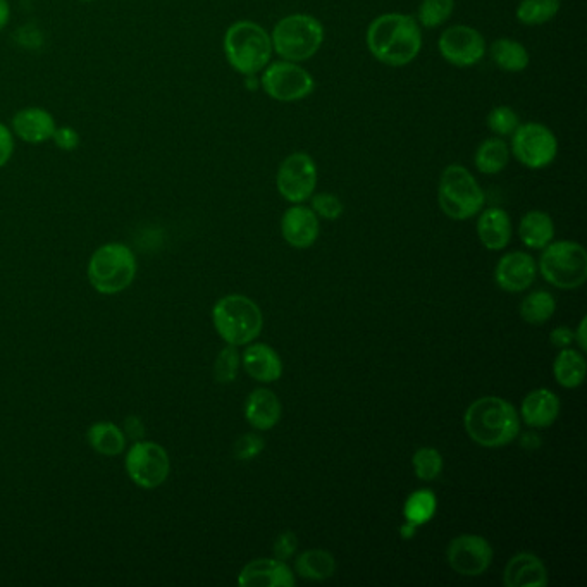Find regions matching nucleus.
Instances as JSON below:
<instances>
[{"mask_svg": "<svg viewBox=\"0 0 587 587\" xmlns=\"http://www.w3.org/2000/svg\"><path fill=\"white\" fill-rule=\"evenodd\" d=\"M87 441L93 452L104 457H118L124 453L128 445V438L123 429L107 421L95 422L88 427Z\"/></svg>", "mask_w": 587, "mask_h": 587, "instance_id": "nucleus-24", "label": "nucleus"}, {"mask_svg": "<svg viewBox=\"0 0 587 587\" xmlns=\"http://www.w3.org/2000/svg\"><path fill=\"white\" fill-rule=\"evenodd\" d=\"M412 464H414L415 476L421 481H434L443 470V457L436 448L426 446L415 452Z\"/></svg>", "mask_w": 587, "mask_h": 587, "instance_id": "nucleus-34", "label": "nucleus"}, {"mask_svg": "<svg viewBox=\"0 0 587 587\" xmlns=\"http://www.w3.org/2000/svg\"><path fill=\"white\" fill-rule=\"evenodd\" d=\"M272 50L285 61H309L324 42V26L310 14H290L278 21L271 35Z\"/></svg>", "mask_w": 587, "mask_h": 587, "instance_id": "nucleus-6", "label": "nucleus"}, {"mask_svg": "<svg viewBox=\"0 0 587 587\" xmlns=\"http://www.w3.org/2000/svg\"><path fill=\"white\" fill-rule=\"evenodd\" d=\"M486 123L489 130L503 138V136L513 135V131L519 128L520 119L519 114L513 111L512 107L500 106L489 112Z\"/></svg>", "mask_w": 587, "mask_h": 587, "instance_id": "nucleus-36", "label": "nucleus"}, {"mask_svg": "<svg viewBox=\"0 0 587 587\" xmlns=\"http://www.w3.org/2000/svg\"><path fill=\"white\" fill-rule=\"evenodd\" d=\"M260 85L271 99L278 102H298L314 92V78L298 62H269L260 78Z\"/></svg>", "mask_w": 587, "mask_h": 587, "instance_id": "nucleus-10", "label": "nucleus"}, {"mask_svg": "<svg viewBox=\"0 0 587 587\" xmlns=\"http://www.w3.org/2000/svg\"><path fill=\"white\" fill-rule=\"evenodd\" d=\"M367 47L372 56L386 66H407L421 52V25L407 14H383L374 19L367 30Z\"/></svg>", "mask_w": 587, "mask_h": 587, "instance_id": "nucleus-1", "label": "nucleus"}, {"mask_svg": "<svg viewBox=\"0 0 587 587\" xmlns=\"http://www.w3.org/2000/svg\"><path fill=\"white\" fill-rule=\"evenodd\" d=\"M281 412L278 396L266 388L252 391L245 400V419L257 431H269L278 426Z\"/></svg>", "mask_w": 587, "mask_h": 587, "instance_id": "nucleus-21", "label": "nucleus"}, {"mask_svg": "<svg viewBox=\"0 0 587 587\" xmlns=\"http://www.w3.org/2000/svg\"><path fill=\"white\" fill-rule=\"evenodd\" d=\"M123 431L126 434V438L135 439V441H140L145 436V427H143L142 419L136 417V415L126 417Z\"/></svg>", "mask_w": 587, "mask_h": 587, "instance_id": "nucleus-43", "label": "nucleus"}, {"mask_svg": "<svg viewBox=\"0 0 587 587\" xmlns=\"http://www.w3.org/2000/svg\"><path fill=\"white\" fill-rule=\"evenodd\" d=\"M243 367L259 383H274L283 376V362L278 352L266 343H255L243 352Z\"/></svg>", "mask_w": 587, "mask_h": 587, "instance_id": "nucleus-20", "label": "nucleus"}, {"mask_svg": "<svg viewBox=\"0 0 587 587\" xmlns=\"http://www.w3.org/2000/svg\"><path fill=\"white\" fill-rule=\"evenodd\" d=\"M555 236V224L546 212L531 211L520 219L519 238L527 248L543 250Z\"/></svg>", "mask_w": 587, "mask_h": 587, "instance_id": "nucleus-25", "label": "nucleus"}, {"mask_svg": "<svg viewBox=\"0 0 587 587\" xmlns=\"http://www.w3.org/2000/svg\"><path fill=\"white\" fill-rule=\"evenodd\" d=\"M520 443H522V446H524L526 450H536V448L541 446V439H539V434L529 433L522 436Z\"/></svg>", "mask_w": 587, "mask_h": 587, "instance_id": "nucleus-46", "label": "nucleus"}, {"mask_svg": "<svg viewBox=\"0 0 587 587\" xmlns=\"http://www.w3.org/2000/svg\"><path fill=\"white\" fill-rule=\"evenodd\" d=\"M508 161H510V147L500 136L486 138L477 147L476 155H474V164L477 171L482 174L501 173L508 166Z\"/></svg>", "mask_w": 587, "mask_h": 587, "instance_id": "nucleus-28", "label": "nucleus"}, {"mask_svg": "<svg viewBox=\"0 0 587 587\" xmlns=\"http://www.w3.org/2000/svg\"><path fill=\"white\" fill-rule=\"evenodd\" d=\"M136 257L124 243H106L97 248L88 262V281L100 295H118L136 278Z\"/></svg>", "mask_w": 587, "mask_h": 587, "instance_id": "nucleus-4", "label": "nucleus"}, {"mask_svg": "<svg viewBox=\"0 0 587 587\" xmlns=\"http://www.w3.org/2000/svg\"><path fill=\"white\" fill-rule=\"evenodd\" d=\"M224 56L240 75L252 76L264 71L271 62V35L254 21H236L224 33Z\"/></svg>", "mask_w": 587, "mask_h": 587, "instance_id": "nucleus-3", "label": "nucleus"}, {"mask_svg": "<svg viewBox=\"0 0 587 587\" xmlns=\"http://www.w3.org/2000/svg\"><path fill=\"white\" fill-rule=\"evenodd\" d=\"M469 438L484 448H500L519 436V414L512 403L498 396H482L470 403L464 417Z\"/></svg>", "mask_w": 587, "mask_h": 587, "instance_id": "nucleus-2", "label": "nucleus"}, {"mask_svg": "<svg viewBox=\"0 0 587 587\" xmlns=\"http://www.w3.org/2000/svg\"><path fill=\"white\" fill-rule=\"evenodd\" d=\"M439 52L453 66L469 68L486 56V40L472 26H450L439 37Z\"/></svg>", "mask_w": 587, "mask_h": 587, "instance_id": "nucleus-13", "label": "nucleus"}, {"mask_svg": "<svg viewBox=\"0 0 587 587\" xmlns=\"http://www.w3.org/2000/svg\"><path fill=\"white\" fill-rule=\"evenodd\" d=\"M510 154L522 166L544 169L557 159V136L541 123L519 124V128L513 131Z\"/></svg>", "mask_w": 587, "mask_h": 587, "instance_id": "nucleus-11", "label": "nucleus"}, {"mask_svg": "<svg viewBox=\"0 0 587 587\" xmlns=\"http://www.w3.org/2000/svg\"><path fill=\"white\" fill-rule=\"evenodd\" d=\"M543 278L560 290L581 288L587 279L586 248L575 241H555L544 247L539 259Z\"/></svg>", "mask_w": 587, "mask_h": 587, "instance_id": "nucleus-8", "label": "nucleus"}, {"mask_svg": "<svg viewBox=\"0 0 587 587\" xmlns=\"http://www.w3.org/2000/svg\"><path fill=\"white\" fill-rule=\"evenodd\" d=\"M560 0H520L517 19L524 25H544L557 16Z\"/></svg>", "mask_w": 587, "mask_h": 587, "instance_id": "nucleus-32", "label": "nucleus"}, {"mask_svg": "<svg viewBox=\"0 0 587 587\" xmlns=\"http://www.w3.org/2000/svg\"><path fill=\"white\" fill-rule=\"evenodd\" d=\"M297 548V534L293 531L281 532L276 541H274V557L281 560V562H286V560H290L295 555Z\"/></svg>", "mask_w": 587, "mask_h": 587, "instance_id": "nucleus-40", "label": "nucleus"}, {"mask_svg": "<svg viewBox=\"0 0 587 587\" xmlns=\"http://www.w3.org/2000/svg\"><path fill=\"white\" fill-rule=\"evenodd\" d=\"M11 23V4L9 0H0V31H4Z\"/></svg>", "mask_w": 587, "mask_h": 587, "instance_id": "nucleus-45", "label": "nucleus"}, {"mask_svg": "<svg viewBox=\"0 0 587 587\" xmlns=\"http://www.w3.org/2000/svg\"><path fill=\"white\" fill-rule=\"evenodd\" d=\"M212 322L226 345L243 347L259 338L264 317L259 305L245 295H226L214 305Z\"/></svg>", "mask_w": 587, "mask_h": 587, "instance_id": "nucleus-5", "label": "nucleus"}, {"mask_svg": "<svg viewBox=\"0 0 587 587\" xmlns=\"http://www.w3.org/2000/svg\"><path fill=\"white\" fill-rule=\"evenodd\" d=\"M50 142L54 143L57 149L62 150V152H75V150L80 149L81 135L76 128L69 126V124H62V126L57 124L56 131H54V136H52Z\"/></svg>", "mask_w": 587, "mask_h": 587, "instance_id": "nucleus-39", "label": "nucleus"}, {"mask_svg": "<svg viewBox=\"0 0 587 587\" xmlns=\"http://www.w3.org/2000/svg\"><path fill=\"white\" fill-rule=\"evenodd\" d=\"M295 570L307 581H326L336 572V560L326 550H307L295 562Z\"/></svg>", "mask_w": 587, "mask_h": 587, "instance_id": "nucleus-29", "label": "nucleus"}, {"mask_svg": "<svg viewBox=\"0 0 587 587\" xmlns=\"http://www.w3.org/2000/svg\"><path fill=\"white\" fill-rule=\"evenodd\" d=\"M550 341L551 345L558 348V350L569 348L574 343V331L570 328H565V326H560V328L551 331Z\"/></svg>", "mask_w": 587, "mask_h": 587, "instance_id": "nucleus-42", "label": "nucleus"}, {"mask_svg": "<svg viewBox=\"0 0 587 587\" xmlns=\"http://www.w3.org/2000/svg\"><path fill=\"white\" fill-rule=\"evenodd\" d=\"M555 310H557L555 297L544 290L532 291L531 295H527L520 303V317L532 326H539L550 321Z\"/></svg>", "mask_w": 587, "mask_h": 587, "instance_id": "nucleus-30", "label": "nucleus"}, {"mask_svg": "<svg viewBox=\"0 0 587 587\" xmlns=\"http://www.w3.org/2000/svg\"><path fill=\"white\" fill-rule=\"evenodd\" d=\"M14 150H16V136L11 126L0 123V169L6 167L13 159Z\"/></svg>", "mask_w": 587, "mask_h": 587, "instance_id": "nucleus-41", "label": "nucleus"}, {"mask_svg": "<svg viewBox=\"0 0 587 587\" xmlns=\"http://www.w3.org/2000/svg\"><path fill=\"white\" fill-rule=\"evenodd\" d=\"M266 448V441L257 436V434H243L236 439L235 446H233V453H235L236 460L240 462H248L259 457L260 453L264 452Z\"/></svg>", "mask_w": 587, "mask_h": 587, "instance_id": "nucleus-38", "label": "nucleus"}, {"mask_svg": "<svg viewBox=\"0 0 587 587\" xmlns=\"http://www.w3.org/2000/svg\"><path fill=\"white\" fill-rule=\"evenodd\" d=\"M522 421L526 422L529 427L543 429V427L553 426L560 415V400L558 396L550 390H534L524 398L522 407H520Z\"/></svg>", "mask_w": 587, "mask_h": 587, "instance_id": "nucleus-22", "label": "nucleus"}, {"mask_svg": "<svg viewBox=\"0 0 587 587\" xmlns=\"http://www.w3.org/2000/svg\"><path fill=\"white\" fill-rule=\"evenodd\" d=\"M455 0H422L419 6V23L424 28H438L452 18Z\"/></svg>", "mask_w": 587, "mask_h": 587, "instance_id": "nucleus-33", "label": "nucleus"}, {"mask_svg": "<svg viewBox=\"0 0 587 587\" xmlns=\"http://www.w3.org/2000/svg\"><path fill=\"white\" fill-rule=\"evenodd\" d=\"M276 185L279 195L291 204H302L309 200L316 192V162L305 152L288 155L279 166Z\"/></svg>", "mask_w": 587, "mask_h": 587, "instance_id": "nucleus-12", "label": "nucleus"}, {"mask_svg": "<svg viewBox=\"0 0 587 587\" xmlns=\"http://www.w3.org/2000/svg\"><path fill=\"white\" fill-rule=\"evenodd\" d=\"M438 200L446 216L455 221H465L482 211L486 195L467 167L450 164L441 174Z\"/></svg>", "mask_w": 587, "mask_h": 587, "instance_id": "nucleus-7", "label": "nucleus"}, {"mask_svg": "<svg viewBox=\"0 0 587 587\" xmlns=\"http://www.w3.org/2000/svg\"><path fill=\"white\" fill-rule=\"evenodd\" d=\"M238 584L243 587H293L295 574L278 558H259L243 567Z\"/></svg>", "mask_w": 587, "mask_h": 587, "instance_id": "nucleus-18", "label": "nucleus"}, {"mask_svg": "<svg viewBox=\"0 0 587 587\" xmlns=\"http://www.w3.org/2000/svg\"><path fill=\"white\" fill-rule=\"evenodd\" d=\"M538 269L536 262L526 252H510L503 255L495 269L496 285L508 293H520L531 288Z\"/></svg>", "mask_w": 587, "mask_h": 587, "instance_id": "nucleus-16", "label": "nucleus"}, {"mask_svg": "<svg viewBox=\"0 0 587 587\" xmlns=\"http://www.w3.org/2000/svg\"><path fill=\"white\" fill-rule=\"evenodd\" d=\"M491 59L501 71L507 73H522L531 62L526 47L513 38H498L491 45Z\"/></svg>", "mask_w": 587, "mask_h": 587, "instance_id": "nucleus-27", "label": "nucleus"}, {"mask_svg": "<svg viewBox=\"0 0 587 587\" xmlns=\"http://www.w3.org/2000/svg\"><path fill=\"white\" fill-rule=\"evenodd\" d=\"M446 560L457 574L477 577L484 574L493 562V548L488 539L476 534H464L448 544Z\"/></svg>", "mask_w": 587, "mask_h": 587, "instance_id": "nucleus-14", "label": "nucleus"}, {"mask_svg": "<svg viewBox=\"0 0 587 587\" xmlns=\"http://www.w3.org/2000/svg\"><path fill=\"white\" fill-rule=\"evenodd\" d=\"M477 236L488 250L500 252L507 247L510 238H512L510 216L500 207L486 209L477 221Z\"/></svg>", "mask_w": 587, "mask_h": 587, "instance_id": "nucleus-23", "label": "nucleus"}, {"mask_svg": "<svg viewBox=\"0 0 587 587\" xmlns=\"http://www.w3.org/2000/svg\"><path fill=\"white\" fill-rule=\"evenodd\" d=\"M400 532H402L403 539H412L415 536V532H417V526H415V524H410V522L405 520V524H403Z\"/></svg>", "mask_w": 587, "mask_h": 587, "instance_id": "nucleus-47", "label": "nucleus"}, {"mask_svg": "<svg viewBox=\"0 0 587 587\" xmlns=\"http://www.w3.org/2000/svg\"><path fill=\"white\" fill-rule=\"evenodd\" d=\"M14 136L26 145H44L49 143L57 128L54 114L40 106H28L14 112L11 119Z\"/></svg>", "mask_w": 587, "mask_h": 587, "instance_id": "nucleus-15", "label": "nucleus"}, {"mask_svg": "<svg viewBox=\"0 0 587 587\" xmlns=\"http://www.w3.org/2000/svg\"><path fill=\"white\" fill-rule=\"evenodd\" d=\"M241 355L238 347L226 345L214 362V379L219 384H231L240 372Z\"/></svg>", "mask_w": 587, "mask_h": 587, "instance_id": "nucleus-35", "label": "nucleus"}, {"mask_svg": "<svg viewBox=\"0 0 587 587\" xmlns=\"http://www.w3.org/2000/svg\"><path fill=\"white\" fill-rule=\"evenodd\" d=\"M124 470L138 488H161L171 474V458L164 446L140 439L126 452Z\"/></svg>", "mask_w": 587, "mask_h": 587, "instance_id": "nucleus-9", "label": "nucleus"}, {"mask_svg": "<svg viewBox=\"0 0 587 587\" xmlns=\"http://www.w3.org/2000/svg\"><path fill=\"white\" fill-rule=\"evenodd\" d=\"M438 507V500L431 489H419L412 495L408 496L403 507V517L410 524L415 526H424L429 520L433 519Z\"/></svg>", "mask_w": 587, "mask_h": 587, "instance_id": "nucleus-31", "label": "nucleus"}, {"mask_svg": "<svg viewBox=\"0 0 587 587\" xmlns=\"http://www.w3.org/2000/svg\"><path fill=\"white\" fill-rule=\"evenodd\" d=\"M312 211L316 212L317 217L336 221L343 214V202L333 193H317L312 195Z\"/></svg>", "mask_w": 587, "mask_h": 587, "instance_id": "nucleus-37", "label": "nucleus"}, {"mask_svg": "<svg viewBox=\"0 0 587 587\" xmlns=\"http://www.w3.org/2000/svg\"><path fill=\"white\" fill-rule=\"evenodd\" d=\"M586 324L587 319L586 317H582L581 324H579V328L577 331H574V341L579 345V352H586L587 348V341H586Z\"/></svg>", "mask_w": 587, "mask_h": 587, "instance_id": "nucleus-44", "label": "nucleus"}, {"mask_svg": "<svg viewBox=\"0 0 587 587\" xmlns=\"http://www.w3.org/2000/svg\"><path fill=\"white\" fill-rule=\"evenodd\" d=\"M319 217L310 207L295 204L283 214L281 235L293 248H310L319 238Z\"/></svg>", "mask_w": 587, "mask_h": 587, "instance_id": "nucleus-17", "label": "nucleus"}, {"mask_svg": "<svg viewBox=\"0 0 587 587\" xmlns=\"http://www.w3.org/2000/svg\"><path fill=\"white\" fill-rule=\"evenodd\" d=\"M80 2H83V4H92L95 0H80Z\"/></svg>", "mask_w": 587, "mask_h": 587, "instance_id": "nucleus-48", "label": "nucleus"}, {"mask_svg": "<svg viewBox=\"0 0 587 587\" xmlns=\"http://www.w3.org/2000/svg\"><path fill=\"white\" fill-rule=\"evenodd\" d=\"M503 584L507 587H543L548 584V570L532 553H519L510 558L503 570Z\"/></svg>", "mask_w": 587, "mask_h": 587, "instance_id": "nucleus-19", "label": "nucleus"}, {"mask_svg": "<svg viewBox=\"0 0 587 587\" xmlns=\"http://www.w3.org/2000/svg\"><path fill=\"white\" fill-rule=\"evenodd\" d=\"M586 359L584 353L575 352L570 348H563L562 352L558 353L555 364H553V374L557 383L567 390H574L579 388L584 383L586 377Z\"/></svg>", "mask_w": 587, "mask_h": 587, "instance_id": "nucleus-26", "label": "nucleus"}]
</instances>
